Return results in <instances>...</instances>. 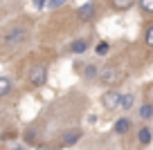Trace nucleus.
Masks as SVG:
<instances>
[{"label": "nucleus", "instance_id": "1", "mask_svg": "<svg viewBox=\"0 0 153 150\" xmlns=\"http://www.w3.org/2000/svg\"><path fill=\"white\" fill-rule=\"evenodd\" d=\"M27 79H29V83H32L34 88H43V85L48 83V65H45V63H34V65L29 67Z\"/></svg>", "mask_w": 153, "mask_h": 150}, {"label": "nucleus", "instance_id": "2", "mask_svg": "<svg viewBox=\"0 0 153 150\" xmlns=\"http://www.w3.org/2000/svg\"><path fill=\"white\" fill-rule=\"evenodd\" d=\"M27 38H29V29L27 27H14L2 36V43H5L7 47H16V45H23Z\"/></svg>", "mask_w": 153, "mask_h": 150}, {"label": "nucleus", "instance_id": "3", "mask_svg": "<svg viewBox=\"0 0 153 150\" xmlns=\"http://www.w3.org/2000/svg\"><path fill=\"white\" fill-rule=\"evenodd\" d=\"M95 16H97V5L95 2H83V5L76 7V18L81 20V23H90Z\"/></svg>", "mask_w": 153, "mask_h": 150}, {"label": "nucleus", "instance_id": "4", "mask_svg": "<svg viewBox=\"0 0 153 150\" xmlns=\"http://www.w3.org/2000/svg\"><path fill=\"white\" fill-rule=\"evenodd\" d=\"M83 137V130L81 128H70V130H65V132H61V146H74L76 141Z\"/></svg>", "mask_w": 153, "mask_h": 150}, {"label": "nucleus", "instance_id": "5", "mask_svg": "<svg viewBox=\"0 0 153 150\" xmlns=\"http://www.w3.org/2000/svg\"><path fill=\"white\" fill-rule=\"evenodd\" d=\"M120 99L122 94L120 92H115V90H108V92L101 94V103H104L106 110H115V108H120Z\"/></svg>", "mask_w": 153, "mask_h": 150}, {"label": "nucleus", "instance_id": "6", "mask_svg": "<svg viewBox=\"0 0 153 150\" xmlns=\"http://www.w3.org/2000/svg\"><path fill=\"white\" fill-rule=\"evenodd\" d=\"M99 81L106 83V85L117 83V81H120V70H117V67H106L104 72H99Z\"/></svg>", "mask_w": 153, "mask_h": 150}, {"label": "nucleus", "instance_id": "7", "mask_svg": "<svg viewBox=\"0 0 153 150\" xmlns=\"http://www.w3.org/2000/svg\"><path fill=\"white\" fill-rule=\"evenodd\" d=\"M131 128H133L131 119H128V117H122V119H117V121H115L113 132H115V135H120V137H124V135H128V130H131Z\"/></svg>", "mask_w": 153, "mask_h": 150}, {"label": "nucleus", "instance_id": "8", "mask_svg": "<svg viewBox=\"0 0 153 150\" xmlns=\"http://www.w3.org/2000/svg\"><path fill=\"white\" fill-rule=\"evenodd\" d=\"M137 141H140V146H149L153 141V130L149 126L140 128V130H137Z\"/></svg>", "mask_w": 153, "mask_h": 150}, {"label": "nucleus", "instance_id": "9", "mask_svg": "<svg viewBox=\"0 0 153 150\" xmlns=\"http://www.w3.org/2000/svg\"><path fill=\"white\" fill-rule=\"evenodd\" d=\"M137 0H110V7L115 11H128L131 7H135Z\"/></svg>", "mask_w": 153, "mask_h": 150}, {"label": "nucleus", "instance_id": "10", "mask_svg": "<svg viewBox=\"0 0 153 150\" xmlns=\"http://www.w3.org/2000/svg\"><path fill=\"white\" fill-rule=\"evenodd\" d=\"M88 47H90V43H88L86 38H76L70 45V52L72 54H83V52H88Z\"/></svg>", "mask_w": 153, "mask_h": 150}, {"label": "nucleus", "instance_id": "11", "mask_svg": "<svg viewBox=\"0 0 153 150\" xmlns=\"http://www.w3.org/2000/svg\"><path fill=\"white\" fill-rule=\"evenodd\" d=\"M83 79H86V81L99 79V67H97L95 63H90V65H86V67H83Z\"/></svg>", "mask_w": 153, "mask_h": 150}, {"label": "nucleus", "instance_id": "12", "mask_svg": "<svg viewBox=\"0 0 153 150\" xmlns=\"http://www.w3.org/2000/svg\"><path fill=\"white\" fill-rule=\"evenodd\" d=\"M11 90H14L11 79H9V76H0V96H7Z\"/></svg>", "mask_w": 153, "mask_h": 150}, {"label": "nucleus", "instance_id": "13", "mask_svg": "<svg viewBox=\"0 0 153 150\" xmlns=\"http://www.w3.org/2000/svg\"><path fill=\"white\" fill-rule=\"evenodd\" d=\"M140 119H144V121H149V119H153V103H142L137 110Z\"/></svg>", "mask_w": 153, "mask_h": 150}, {"label": "nucleus", "instance_id": "14", "mask_svg": "<svg viewBox=\"0 0 153 150\" xmlns=\"http://www.w3.org/2000/svg\"><path fill=\"white\" fill-rule=\"evenodd\" d=\"M133 105H135V94H122V99H120V108L128 112Z\"/></svg>", "mask_w": 153, "mask_h": 150}, {"label": "nucleus", "instance_id": "15", "mask_svg": "<svg viewBox=\"0 0 153 150\" xmlns=\"http://www.w3.org/2000/svg\"><path fill=\"white\" fill-rule=\"evenodd\" d=\"M135 5L140 7V11L144 16H153V0H137Z\"/></svg>", "mask_w": 153, "mask_h": 150}, {"label": "nucleus", "instance_id": "16", "mask_svg": "<svg viewBox=\"0 0 153 150\" xmlns=\"http://www.w3.org/2000/svg\"><path fill=\"white\" fill-rule=\"evenodd\" d=\"M95 52H97V56H106V54L110 52V43L108 40H101L99 45L95 47Z\"/></svg>", "mask_w": 153, "mask_h": 150}, {"label": "nucleus", "instance_id": "17", "mask_svg": "<svg viewBox=\"0 0 153 150\" xmlns=\"http://www.w3.org/2000/svg\"><path fill=\"white\" fill-rule=\"evenodd\" d=\"M144 43H146V47H151L153 49V23L146 27V32H144Z\"/></svg>", "mask_w": 153, "mask_h": 150}, {"label": "nucleus", "instance_id": "18", "mask_svg": "<svg viewBox=\"0 0 153 150\" xmlns=\"http://www.w3.org/2000/svg\"><path fill=\"white\" fill-rule=\"evenodd\" d=\"M68 0H48V7L50 9H59V7H63Z\"/></svg>", "mask_w": 153, "mask_h": 150}, {"label": "nucleus", "instance_id": "19", "mask_svg": "<svg viewBox=\"0 0 153 150\" xmlns=\"http://www.w3.org/2000/svg\"><path fill=\"white\" fill-rule=\"evenodd\" d=\"M32 5L41 11V9H48V0H32Z\"/></svg>", "mask_w": 153, "mask_h": 150}, {"label": "nucleus", "instance_id": "20", "mask_svg": "<svg viewBox=\"0 0 153 150\" xmlns=\"http://www.w3.org/2000/svg\"><path fill=\"white\" fill-rule=\"evenodd\" d=\"M11 150H29L25 143H16V146H11Z\"/></svg>", "mask_w": 153, "mask_h": 150}, {"label": "nucleus", "instance_id": "21", "mask_svg": "<svg viewBox=\"0 0 153 150\" xmlns=\"http://www.w3.org/2000/svg\"><path fill=\"white\" fill-rule=\"evenodd\" d=\"M25 139H27V141H34V130H27V132H25Z\"/></svg>", "mask_w": 153, "mask_h": 150}]
</instances>
